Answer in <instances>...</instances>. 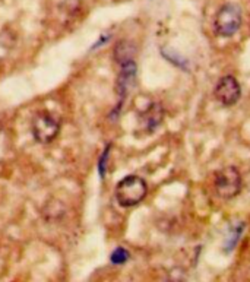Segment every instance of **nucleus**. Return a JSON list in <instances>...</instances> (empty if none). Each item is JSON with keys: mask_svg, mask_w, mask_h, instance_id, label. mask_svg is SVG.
I'll return each instance as SVG.
<instances>
[{"mask_svg": "<svg viewBox=\"0 0 250 282\" xmlns=\"http://www.w3.org/2000/svg\"><path fill=\"white\" fill-rule=\"evenodd\" d=\"M109 151H110V145L106 148V151L103 152V157H101V160H100V166H98V169H100V175H101V177H104V174H106V169H107V158H109Z\"/></svg>", "mask_w": 250, "mask_h": 282, "instance_id": "obj_8", "label": "nucleus"}, {"mask_svg": "<svg viewBox=\"0 0 250 282\" xmlns=\"http://www.w3.org/2000/svg\"><path fill=\"white\" fill-rule=\"evenodd\" d=\"M60 130V120L53 113L43 110L32 120V135L40 143L52 142Z\"/></svg>", "mask_w": 250, "mask_h": 282, "instance_id": "obj_4", "label": "nucleus"}, {"mask_svg": "<svg viewBox=\"0 0 250 282\" xmlns=\"http://www.w3.org/2000/svg\"><path fill=\"white\" fill-rule=\"evenodd\" d=\"M129 257H130V254H129V252L123 249V247H119V249H116L114 252H113V254H111V262L114 263V265H122V263H126L127 260H129Z\"/></svg>", "mask_w": 250, "mask_h": 282, "instance_id": "obj_7", "label": "nucleus"}, {"mask_svg": "<svg viewBox=\"0 0 250 282\" xmlns=\"http://www.w3.org/2000/svg\"><path fill=\"white\" fill-rule=\"evenodd\" d=\"M214 95L217 101H220L225 107H233L237 104V101L242 97V88L237 79L231 75H225L220 78V81L215 85Z\"/></svg>", "mask_w": 250, "mask_h": 282, "instance_id": "obj_5", "label": "nucleus"}, {"mask_svg": "<svg viewBox=\"0 0 250 282\" xmlns=\"http://www.w3.org/2000/svg\"><path fill=\"white\" fill-rule=\"evenodd\" d=\"M148 193L146 181L139 175H126L116 186V199L120 206L132 208L140 203Z\"/></svg>", "mask_w": 250, "mask_h": 282, "instance_id": "obj_1", "label": "nucleus"}, {"mask_svg": "<svg viewBox=\"0 0 250 282\" xmlns=\"http://www.w3.org/2000/svg\"><path fill=\"white\" fill-rule=\"evenodd\" d=\"M242 27V9L236 3L222 4L214 19V29L220 37H233Z\"/></svg>", "mask_w": 250, "mask_h": 282, "instance_id": "obj_2", "label": "nucleus"}, {"mask_svg": "<svg viewBox=\"0 0 250 282\" xmlns=\"http://www.w3.org/2000/svg\"><path fill=\"white\" fill-rule=\"evenodd\" d=\"M243 186V180H242V174L236 167H224V169H218L215 172L214 177V187L217 195L221 199H233L236 197Z\"/></svg>", "mask_w": 250, "mask_h": 282, "instance_id": "obj_3", "label": "nucleus"}, {"mask_svg": "<svg viewBox=\"0 0 250 282\" xmlns=\"http://www.w3.org/2000/svg\"><path fill=\"white\" fill-rule=\"evenodd\" d=\"M120 66H122V70H120V75H119V79H117V91H119L120 98L123 100L127 89L130 88V85L135 81V76H136V63L132 58V60H126L123 63H120Z\"/></svg>", "mask_w": 250, "mask_h": 282, "instance_id": "obj_6", "label": "nucleus"}]
</instances>
